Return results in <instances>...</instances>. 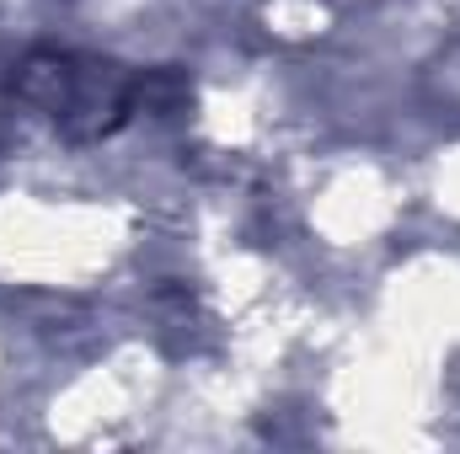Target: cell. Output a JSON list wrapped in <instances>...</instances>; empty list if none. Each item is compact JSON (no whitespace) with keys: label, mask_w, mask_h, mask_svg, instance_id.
I'll list each match as a JSON object with an SVG mask.
<instances>
[{"label":"cell","mask_w":460,"mask_h":454,"mask_svg":"<svg viewBox=\"0 0 460 454\" xmlns=\"http://www.w3.org/2000/svg\"><path fill=\"white\" fill-rule=\"evenodd\" d=\"M134 86H139V81H128L113 65H97V59H59V54L32 59L27 75H22V97L38 102L43 113L54 118L65 134H75V139H97V134L118 128L123 118L139 108Z\"/></svg>","instance_id":"cell-1"}]
</instances>
